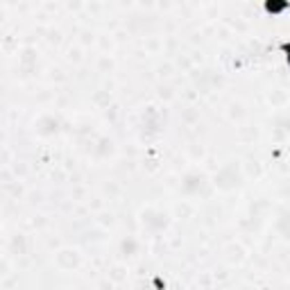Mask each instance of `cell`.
Instances as JSON below:
<instances>
[{
  "instance_id": "6da1fadb",
  "label": "cell",
  "mask_w": 290,
  "mask_h": 290,
  "mask_svg": "<svg viewBox=\"0 0 290 290\" xmlns=\"http://www.w3.org/2000/svg\"><path fill=\"white\" fill-rule=\"evenodd\" d=\"M283 50H286V53H288V62H290V45L286 43V45H283Z\"/></svg>"
}]
</instances>
